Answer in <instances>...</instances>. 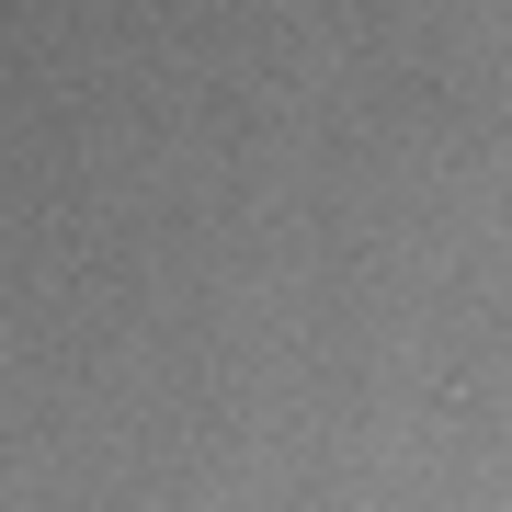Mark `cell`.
I'll list each match as a JSON object with an SVG mask.
<instances>
[]
</instances>
